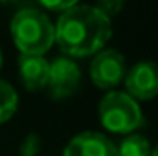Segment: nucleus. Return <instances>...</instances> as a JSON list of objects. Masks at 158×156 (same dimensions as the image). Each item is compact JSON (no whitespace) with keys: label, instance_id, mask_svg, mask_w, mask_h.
Masks as SVG:
<instances>
[{"label":"nucleus","instance_id":"15","mask_svg":"<svg viewBox=\"0 0 158 156\" xmlns=\"http://www.w3.org/2000/svg\"><path fill=\"white\" fill-rule=\"evenodd\" d=\"M0 68H2V51H0Z\"/></svg>","mask_w":158,"mask_h":156},{"label":"nucleus","instance_id":"6","mask_svg":"<svg viewBox=\"0 0 158 156\" xmlns=\"http://www.w3.org/2000/svg\"><path fill=\"white\" fill-rule=\"evenodd\" d=\"M125 88L134 101L153 99L158 96V63L142 61L134 64L125 76Z\"/></svg>","mask_w":158,"mask_h":156},{"label":"nucleus","instance_id":"13","mask_svg":"<svg viewBox=\"0 0 158 156\" xmlns=\"http://www.w3.org/2000/svg\"><path fill=\"white\" fill-rule=\"evenodd\" d=\"M40 6L44 7V9H48V11H53V13H64V11H68L72 6H76V2L74 0H59V2H48V0H42L40 2Z\"/></svg>","mask_w":158,"mask_h":156},{"label":"nucleus","instance_id":"3","mask_svg":"<svg viewBox=\"0 0 158 156\" xmlns=\"http://www.w3.org/2000/svg\"><path fill=\"white\" fill-rule=\"evenodd\" d=\"M101 125L114 134H132L136 129L143 127V112L129 94L110 90L99 103Z\"/></svg>","mask_w":158,"mask_h":156},{"label":"nucleus","instance_id":"14","mask_svg":"<svg viewBox=\"0 0 158 156\" xmlns=\"http://www.w3.org/2000/svg\"><path fill=\"white\" fill-rule=\"evenodd\" d=\"M151 156H158V145L153 149V151H151Z\"/></svg>","mask_w":158,"mask_h":156},{"label":"nucleus","instance_id":"7","mask_svg":"<svg viewBox=\"0 0 158 156\" xmlns=\"http://www.w3.org/2000/svg\"><path fill=\"white\" fill-rule=\"evenodd\" d=\"M63 156H119L118 147L101 132L85 130L70 140Z\"/></svg>","mask_w":158,"mask_h":156},{"label":"nucleus","instance_id":"2","mask_svg":"<svg viewBox=\"0 0 158 156\" xmlns=\"http://www.w3.org/2000/svg\"><path fill=\"white\" fill-rule=\"evenodd\" d=\"M11 37L20 55L44 57L55 42V28L44 11L30 6L17 11L11 18Z\"/></svg>","mask_w":158,"mask_h":156},{"label":"nucleus","instance_id":"9","mask_svg":"<svg viewBox=\"0 0 158 156\" xmlns=\"http://www.w3.org/2000/svg\"><path fill=\"white\" fill-rule=\"evenodd\" d=\"M119 156H151V143L145 136L132 132L127 134L118 145Z\"/></svg>","mask_w":158,"mask_h":156},{"label":"nucleus","instance_id":"1","mask_svg":"<svg viewBox=\"0 0 158 156\" xmlns=\"http://www.w3.org/2000/svg\"><path fill=\"white\" fill-rule=\"evenodd\" d=\"M55 28V42L68 57H88L109 42L112 37L110 20L94 6L76 4L59 15Z\"/></svg>","mask_w":158,"mask_h":156},{"label":"nucleus","instance_id":"4","mask_svg":"<svg viewBox=\"0 0 158 156\" xmlns=\"http://www.w3.org/2000/svg\"><path fill=\"white\" fill-rule=\"evenodd\" d=\"M127 76V66H125V57L118 50H101L96 53L90 64V79L92 83L101 88L109 90L116 88Z\"/></svg>","mask_w":158,"mask_h":156},{"label":"nucleus","instance_id":"12","mask_svg":"<svg viewBox=\"0 0 158 156\" xmlns=\"http://www.w3.org/2000/svg\"><path fill=\"white\" fill-rule=\"evenodd\" d=\"M94 7H96L101 15H105V17L110 20L114 15H118L119 11L123 9V2H121V0H101V2H98Z\"/></svg>","mask_w":158,"mask_h":156},{"label":"nucleus","instance_id":"8","mask_svg":"<svg viewBox=\"0 0 158 156\" xmlns=\"http://www.w3.org/2000/svg\"><path fill=\"white\" fill-rule=\"evenodd\" d=\"M19 74L22 84L30 92H39L48 84L50 63L39 55H20L19 57Z\"/></svg>","mask_w":158,"mask_h":156},{"label":"nucleus","instance_id":"10","mask_svg":"<svg viewBox=\"0 0 158 156\" xmlns=\"http://www.w3.org/2000/svg\"><path fill=\"white\" fill-rule=\"evenodd\" d=\"M19 107V96L15 88L0 79V125L9 121Z\"/></svg>","mask_w":158,"mask_h":156},{"label":"nucleus","instance_id":"11","mask_svg":"<svg viewBox=\"0 0 158 156\" xmlns=\"http://www.w3.org/2000/svg\"><path fill=\"white\" fill-rule=\"evenodd\" d=\"M39 149H40V136L35 134V132H31V134H28V136L22 140L19 151H20L22 156H35L39 153Z\"/></svg>","mask_w":158,"mask_h":156},{"label":"nucleus","instance_id":"5","mask_svg":"<svg viewBox=\"0 0 158 156\" xmlns=\"http://www.w3.org/2000/svg\"><path fill=\"white\" fill-rule=\"evenodd\" d=\"M81 83V70L68 57H55L50 63L48 90L53 99H66L74 96Z\"/></svg>","mask_w":158,"mask_h":156}]
</instances>
